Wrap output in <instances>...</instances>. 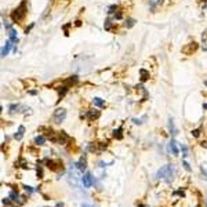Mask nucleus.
Returning a JSON list of instances; mask_svg holds the SVG:
<instances>
[{
    "label": "nucleus",
    "mask_w": 207,
    "mask_h": 207,
    "mask_svg": "<svg viewBox=\"0 0 207 207\" xmlns=\"http://www.w3.org/2000/svg\"><path fill=\"white\" fill-rule=\"evenodd\" d=\"M35 144L37 145V147H40V145H44V144H46V137H44V136H37L35 138Z\"/></svg>",
    "instance_id": "dca6fc26"
},
{
    "label": "nucleus",
    "mask_w": 207,
    "mask_h": 207,
    "mask_svg": "<svg viewBox=\"0 0 207 207\" xmlns=\"http://www.w3.org/2000/svg\"><path fill=\"white\" fill-rule=\"evenodd\" d=\"M204 84H206V86H207V82H204Z\"/></svg>",
    "instance_id": "72a5a7b5"
},
{
    "label": "nucleus",
    "mask_w": 207,
    "mask_h": 207,
    "mask_svg": "<svg viewBox=\"0 0 207 207\" xmlns=\"http://www.w3.org/2000/svg\"><path fill=\"white\" fill-rule=\"evenodd\" d=\"M203 108H204V109H207V104H204V105H203Z\"/></svg>",
    "instance_id": "2f4dec72"
},
{
    "label": "nucleus",
    "mask_w": 207,
    "mask_h": 207,
    "mask_svg": "<svg viewBox=\"0 0 207 207\" xmlns=\"http://www.w3.org/2000/svg\"><path fill=\"white\" fill-rule=\"evenodd\" d=\"M26 11H28V8H26V0H22V3L11 12L12 22L14 24H20L21 21L25 18V15H26Z\"/></svg>",
    "instance_id": "f257e3e1"
},
{
    "label": "nucleus",
    "mask_w": 207,
    "mask_h": 207,
    "mask_svg": "<svg viewBox=\"0 0 207 207\" xmlns=\"http://www.w3.org/2000/svg\"><path fill=\"white\" fill-rule=\"evenodd\" d=\"M24 189H25V191H28L29 193H32V192L35 191V189H33L32 187H28V185H24Z\"/></svg>",
    "instance_id": "a878e982"
},
{
    "label": "nucleus",
    "mask_w": 207,
    "mask_h": 207,
    "mask_svg": "<svg viewBox=\"0 0 207 207\" xmlns=\"http://www.w3.org/2000/svg\"><path fill=\"white\" fill-rule=\"evenodd\" d=\"M156 175H157L159 179H164V181L170 182L173 179V175H174V166H173V164H166V166H163V167L157 171Z\"/></svg>",
    "instance_id": "f03ea898"
},
{
    "label": "nucleus",
    "mask_w": 207,
    "mask_h": 207,
    "mask_svg": "<svg viewBox=\"0 0 207 207\" xmlns=\"http://www.w3.org/2000/svg\"><path fill=\"white\" fill-rule=\"evenodd\" d=\"M82 184H83L84 188H91L93 184H94V177H93L91 173H84V175L82 177Z\"/></svg>",
    "instance_id": "20e7f679"
},
{
    "label": "nucleus",
    "mask_w": 207,
    "mask_h": 207,
    "mask_svg": "<svg viewBox=\"0 0 207 207\" xmlns=\"http://www.w3.org/2000/svg\"><path fill=\"white\" fill-rule=\"evenodd\" d=\"M181 151H182L184 157H187L188 156V147L185 145V144H181Z\"/></svg>",
    "instance_id": "412c9836"
},
{
    "label": "nucleus",
    "mask_w": 207,
    "mask_h": 207,
    "mask_svg": "<svg viewBox=\"0 0 207 207\" xmlns=\"http://www.w3.org/2000/svg\"><path fill=\"white\" fill-rule=\"evenodd\" d=\"M10 198H11L12 202L21 203V202H20V195H18V193H15V192H10Z\"/></svg>",
    "instance_id": "6ab92c4d"
},
{
    "label": "nucleus",
    "mask_w": 207,
    "mask_h": 207,
    "mask_svg": "<svg viewBox=\"0 0 207 207\" xmlns=\"http://www.w3.org/2000/svg\"><path fill=\"white\" fill-rule=\"evenodd\" d=\"M136 25V20L134 18H127V20H124V24H123V26L124 28H133Z\"/></svg>",
    "instance_id": "2eb2a0df"
},
{
    "label": "nucleus",
    "mask_w": 207,
    "mask_h": 207,
    "mask_svg": "<svg viewBox=\"0 0 207 207\" xmlns=\"http://www.w3.org/2000/svg\"><path fill=\"white\" fill-rule=\"evenodd\" d=\"M113 18H115V20H120V18H122V12H115V14H113Z\"/></svg>",
    "instance_id": "bb28decb"
},
{
    "label": "nucleus",
    "mask_w": 207,
    "mask_h": 207,
    "mask_svg": "<svg viewBox=\"0 0 207 207\" xmlns=\"http://www.w3.org/2000/svg\"><path fill=\"white\" fill-rule=\"evenodd\" d=\"M93 104H94L95 106H98V108H104V106H105V101H104L102 98H100V97H94V98H93Z\"/></svg>",
    "instance_id": "ddd939ff"
},
{
    "label": "nucleus",
    "mask_w": 207,
    "mask_h": 207,
    "mask_svg": "<svg viewBox=\"0 0 207 207\" xmlns=\"http://www.w3.org/2000/svg\"><path fill=\"white\" fill-rule=\"evenodd\" d=\"M202 171H203L204 178L207 179V163H203V164H202Z\"/></svg>",
    "instance_id": "5701e85b"
},
{
    "label": "nucleus",
    "mask_w": 207,
    "mask_h": 207,
    "mask_svg": "<svg viewBox=\"0 0 207 207\" xmlns=\"http://www.w3.org/2000/svg\"><path fill=\"white\" fill-rule=\"evenodd\" d=\"M168 130H170V134H171L173 137L174 136H177V128H175V126H174V122H173V119H168Z\"/></svg>",
    "instance_id": "4468645a"
},
{
    "label": "nucleus",
    "mask_w": 207,
    "mask_h": 207,
    "mask_svg": "<svg viewBox=\"0 0 207 207\" xmlns=\"http://www.w3.org/2000/svg\"><path fill=\"white\" fill-rule=\"evenodd\" d=\"M87 117L90 120H95L100 117V111H95V109H93V111H88L87 112Z\"/></svg>",
    "instance_id": "9d476101"
},
{
    "label": "nucleus",
    "mask_w": 207,
    "mask_h": 207,
    "mask_svg": "<svg viewBox=\"0 0 207 207\" xmlns=\"http://www.w3.org/2000/svg\"><path fill=\"white\" fill-rule=\"evenodd\" d=\"M122 133H123V128H122V127L116 128V130H113V137L117 138V139H122V138H123V134H122Z\"/></svg>",
    "instance_id": "f3484780"
},
{
    "label": "nucleus",
    "mask_w": 207,
    "mask_h": 207,
    "mask_svg": "<svg viewBox=\"0 0 207 207\" xmlns=\"http://www.w3.org/2000/svg\"><path fill=\"white\" fill-rule=\"evenodd\" d=\"M139 76H141V82H147L148 79H149V71H147V69H139Z\"/></svg>",
    "instance_id": "f8f14e48"
},
{
    "label": "nucleus",
    "mask_w": 207,
    "mask_h": 207,
    "mask_svg": "<svg viewBox=\"0 0 207 207\" xmlns=\"http://www.w3.org/2000/svg\"><path fill=\"white\" fill-rule=\"evenodd\" d=\"M24 133H25V127H24V126H20V127H18V131L14 134V138H15L17 141L22 139V137H24Z\"/></svg>",
    "instance_id": "9b49d317"
},
{
    "label": "nucleus",
    "mask_w": 207,
    "mask_h": 207,
    "mask_svg": "<svg viewBox=\"0 0 207 207\" xmlns=\"http://www.w3.org/2000/svg\"><path fill=\"white\" fill-rule=\"evenodd\" d=\"M11 46H14V43H12L11 40L8 39L7 42H6V44H4L3 47H1V57H6L8 54V52H10V50H11Z\"/></svg>",
    "instance_id": "423d86ee"
},
{
    "label": "nucleus",
    "mask_w": 207,
    "mask_h": 207,
    "mask_svg": "<svg viewBox=\"0 0 207 207\" xmlns=\"http://www.w3.org/2000/svg\"><path fill=\"white\" fill-rule=\"evenodd\" d=\"M206 207H207V200H206Z\"/></svg>",
    "instance_id": "f704fd0d"
},
{
    "label": "nucleus",
    "mask_w": 207,
    "mask_h": 207,
    "mask_svg": "<svg viewBox=\"0 0 207 207\" xmlns=\"http://www.w3.org/2000/svg\"><path fill=\"white\" fill-rule=\"evenodd\" d=\"M104 26H105V29H106V31H111V28H112V21H111V20H106V21H105V25H104Z\"/></svg>",
    "instance_id": "4be33fe9"
},
{
    "label": "nucleus",
    "mask_w": 207,
    "mask_h": 207,
    "mask_svg": "<svg viewBox=\"0 0 207 207\" xmlns=\"http://www.w3.org/2000/svg\"><path fill=\"white\" fill-rule=\"evenodd\" d=\"M20 108H21V105H18V104L10 105V113H17V112H20Z\"/></svg>",
    "instance_id": "a211bd4d"
},
{
    "label": "nucleus",
    "mask_w": 207,
    "mask_h": 207,
    "mask_svg": "<svg viewBox=\"0 0 207 207\" xmlns=\"http://www.w3.org/2000/svg\"><path fill=\"white\" fill-rule=\"evenodd\" d=\"M77 80H79V77H77L76 75H73V76H69V79H66V83L68 84H75Z\"/></svg>",
    "instance_id": "aec40b11"
},
{
    "label": "nucleus",
    "mask_w": 207,
    "mask_h": 207,
    "mask_svg": "<svg viewBox=\"0 0 207 207\" xmlns=\"http://www.w3.org/2000/svg\"><path fill=\"white\" fill-rule=\"evenodd\" d=\"M182 166H184V168H185L187 171H191V166H189V163H188V162H184Z\"/></svg>",
    "instance_id": "393cba45"
},
{
    "label": "nucleus",
    "mask_w": 207,
    "mask_h": 207,
    "mask_svg": "<svg viewBox=\"0 0 207 207\" xmlns=\"http://www.w3.org/2000/svg\"><path fill=\"white\" fill-rule=\"evenodd\" d=\"M168 148H170V151L173 152V155H174V156H178L179 155V149H178V147H177V142H175L174 139H171V141H170V145H168Z\"/></svg>",
    "instance_id": "1a4fd4ad"
},
{
    "label": "nucleus",
    "mask_w": 207,
    "mask_h": 207,
    "mask_svg": "<svg viewBox=\"0 0 207 207\" xmlns=\"http://www.w3.org/2000/svg\"><path fill=\"white\" fill-rule=\"evenodd\" d=\"M66 117V111H65L64 108H58L54 111V115H52V119L55 123H62Z\"/></svg>",
    "instance_id": "7ed1b4c3"
},
{
    "label": "nucleus",
    "mask_w": 207,
    "mask_h": 207,
    "mask_svg": "<svg viewBox=\"0 0 207 207\" xmlns=\"http://www.w3.org/2000/svg\"><path fill=\"white\" fill-rule=\"evenodd\" d=\"M133 123L134 124H141L142 122H141V119H136V117H134V119H133Z\"/></svg>",
    "instance_id": "cd10ccee"
},
{
    "label": "nucleus",
    "mask_w": 207,
    "mask_h": 207,
    "mask_svg": "<svg viewBox=\"0 0 207 207\" xmlns=\"http://www.w3.org/2000/svg\"><path fill=\"white\" fill-rule=\"evenodd\" d=\"M86 167H87V163H86V159L84 157H80V160L76 163V168L79 170L80 173H83L84 170H86Z\"/></svg>",
    "instance_id": "6e6552de"
},
{
    "label": "nucleus",
    "mask_w": 207,
    "mask_h": 207,
    "mask_svg": "<svg viewBox=\"0 0 207 207\" xmlns=\"http://www.w3.org/2000/svg\"><path fill=\"white\" fill-rule=\"evenodd\" d=\"M203 50H204V51H207V47H204V48H203Z\"/></svg>",
    "instance_id": "473e14b6"
},
{
    "label": "nucleus",
    "mask_w": 207,
    "mask_h": 207,
    "mask_svg": "<svg viewBox=\"0 0 207 207\" xmlns=\"http://www.w3.org/2000/svg\"><path fill=\"white\" fill-rule=\"evenodd\" d=\"M8 39H10L12 43H14V46L18 43V36H17V31L14 28L8 29Z\"/></svg>",
    "instance_id": "0eeeda50"
},
{
    "label": "nucleus",
    "mask_w": 207,
    "mask_h": 207,
    "mask_svg": "<svg viewBox=\"0 0 207 207\" xmlns=\"http://www.w3.org/2000/svg\"><path fill=\"white\" fill-rule=\"evenodd\" d=\"M192 136L195 137V138H198V137L200 136V130H199V128H196V130H192Z\"/></svg>",
    "instance_id": "b1692460"
},
{
    "label": "nucleus",
    "mask_w": 207,
    "mask_h": 207,
    "mask_svg": "<svg viewBox=\"0 0 207 207\" xmlns=\"http://www.w3.org/2000/svg\"><path fill=\"white\" fill-rule=\"evenodd\" d=\"M196 207H200V206H196Z\"/></svg>",
    "instance_id": "c9c22d12"
},
{
    "label": "nucleus",
    "mask_w": 207,
    "mask_h": 207,
    "mask_svg": "<svg viewBox=\"0 0 207 207\" xmlns=\"http://www.w3.org/2000/svg\"><path fill=\"white\" fill-rule=\"evenodd\" d=\"M196 48H198V43H195V42H193V43H189L187 46V47H184L182 48V52L184 54H188V55H191L192 52H195L196 51Z\"/></svg>",
    "instance_id": "39448f33"
},
{
    "label": "nucleus",
    "mask_w": 207,
    "mask_h": 207,
    "mask_svg": "<svg viewBox=\"0 0 207 207\" xmlns=\"http://www.w3.org/2000/svg\"><path fill=\"white\" fill-rule=\"evenodd\" d=\"M55 207H64V203H57Z\"/></svg>",
    "instance_id": "7c9ffc66"
},
{
    "label": "nucleus",
    "mask_w": 207,
    "mask_h": 207,
    "mask_svg": "<svg viewBox=\"0 0 207 207\" xmlns=\"http://www.w3.org/2000/svg\"><path fill=\"white\" fill-rule=\"evenodd\" d=\"M29 94H32V95H35V94H37V91H36V90H32V91H29Z\"/></svg>",
    "instance_id": "c756f323"
},
{
    "label": "nucleus",
    "mask_w": 207,
    "mask_h": 207,
    "mask_svg": "<svg viewBox=\"0 0 207 207\" xmlns=\"http://www.w3.org/2000/svg\"><path fill=\"white\" fill-rule=\"evenodd\" d=\"M82 207H94L93 204H88V203H82Z\"/></svg>",
    "instance_id": "c85d7f7f"
}]
</instances>
